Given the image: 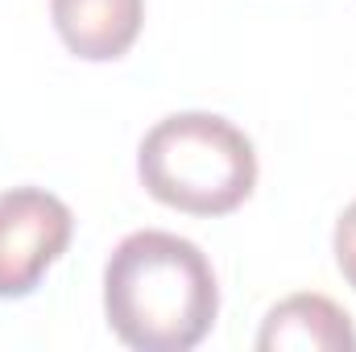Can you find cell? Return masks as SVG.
I'll use <instances>...</instances> for the list:
<instances>
[{
  "instance_id": "cell-1",
  "label": "cell",
  "mask_w": 356,
  "mask_h": 352,
  "mask_svg": "<svg viewBox=\"0 0 356 352\" xmlns=\"http://www.w3.org/2000/svg\"><path fill=\"white\" fill-rule=\"evenodd\" d=\"M104 315L137 352H186L207 340L220 315V286L207 253L175 232L124 237L104 269Z\"/></svg>"
},
{
  "instance_id": "cell-2",
  "label": "cell",
  "mask_w": 356,
  "mask_h": 352,
  "mask_svg": "<svg viewBox=\"0 0 356 352\" xmlns=\"http://www.w3.org/2000/svg\"><path fill=\"white\" fill-rule=\"evenodd\" d=\"M141 186L186 216H228L257 186L253 141L216 112H175L137 150Z\"/></svg>"
},
{
  "instance_id": "cell-3",
  "label": "cell",
  "mask_w": 356,
  "mask_h": 352,
  "mask_svg": "<svg viewBox=\"0 0 356 352\" xmlns=\"http://www.w3.org/2000/svg\"><path fill=\"white\" fill-rule=\"evenodd\" d=\"M71 207L42 186L0 195V298H25L71 245Z\"/></svg>"
},
{
  "instance_id": "cell-4",
  "label": "cell",
  "mask_w": 356,
  "mask_h": 352,
  "mask_svg": "<svg viewBox=\"0 0 356 352\" xmlns=\"http://www.w3.org/2000/svg\"><path fill=\"white\" fill-rule=\"evenodd\" d=\"M50 17L71 54L88 63H112L137 42L145 0H50Z\"/></svg>"
},
{
  "instance_id": "cell-5",
  "label": "cell",
  "mask_w": 356,
  "mask_h": 352,
  "mask_svg": "<svg viewBox=\"0 0 356 352\" xmlns=\"http://www.w3.org/2000/svg\"><path fill=\"white\" fill-rule=\"evenodd\" d=\"M261 352H353V315L323 294H290L266 315L257 332Z\"/></svg>"
},
{
  "instance_id": "cell-6",
  "label": "cell",
  "mask_w": 356,
  "mask_h": 352,
  "mask_svg": "<svg viewBox=\"0 0 356 352\" xmlns=\"http://www.w3.org/2000/svg\"><path fill=\"white\" fill-rule=\"evenodd\" d=\"M332 249H336V265H340L344 282L356 290V203H348V207H344V216L336 220Z\"/></svg>"
}]
</instances>
